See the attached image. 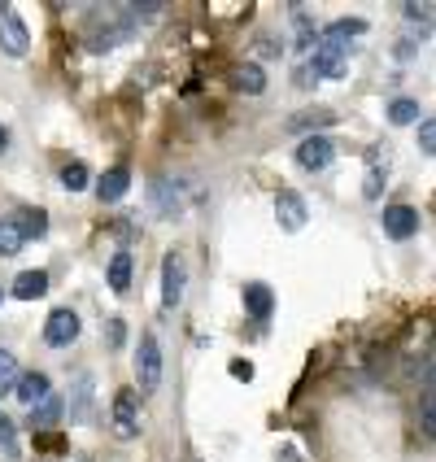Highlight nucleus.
Wrapping results in <instances>:
<instances>
[{
    "label": "nucleus",
    "instance_id": "obj_13",
    "mask_svg": "<svg viewBox=\"0 0 436 462\" xmlns=\"http://www.w3.org/2000/svg\"><path fill=\"white\" fill-rule=\"evenodd\" d=\"M14 393L23 397V402L31 406V411H35V406H40L44 397H52L49 375H44V371H31V375H18V384H14Z\"/></svg>",
    "mask_w": 436,
    "mask_h": 462
},
{
    "label": "nucleus",
    "instance_id": "obj_35",
    "mask_svg": "<svg viewBox=\"0 0 436 462\" xmlns=\"http://www.w3.org/2000/svg\"><path fill=\"white\" fill-rule=\"evenodd\" d=\"M5 149H9V127L0 123V153H5Z\"/></svg>",
    "mask_w": 436,
    "mask_h": 462
},
{
    "label": "nucleus",
    "instance_id": "obj_23",
    "mask_svg": "<svg viewBox=\"0 0 436 462\" xmlns=\"http://www.w3.org/2000/svg\"><path fill=\"white\" fill-rule=\"evenodd\" d=\"M306 127H332V114L328 109H310V114H292L288 131H306Z\"/></svg>",
    "mask_w": 436,
    "mask_h": 462
},
{
    "label": "nucleus",
    "instance_id": "obj_8",
    "mask_svg": "<svg viewBox=\"0 0 436 462\" xmlns=\"http://www.w3.org/2000/svg\"><path fill=\"white\" fill-rule=\"evenodd\" d=\"M336 157V144L323 135V131H314V135H306L301 144H297V162L306 166V171H328Z\"/></svg>",
    "mask_w": 436,
    "mask_h": 462
},
{
    "label": "nucleus",
    "instance_id": "obj_1",
    "mask_svg": "<svg viewBox=\"0 0 436 462\" xmlns=\"http://www.w3.org/2000/svg\"><path fill=\"white\" fill-rule=\"evenodd\" d=\"M135 384H140L144 397L162 388V345H157L153 332L140 336V349H135Z\"/></svg>",
    "mask_w": 436,
    "mask_h": 462
},
{
    "label": "nucleus",
    "instance_id": "obj_25",
    "mask_svg": "<svg viewBox=\"0 0 436 462\" xmlns=\"http://www.w3.org/2000/svg\"><path fill=\"white\" fill-rule=\"evenodd\" d=\"M57 419H61V402H57V397H44V402H40V411H35V419H31V423H40V428H52Z\"/></svg>",
    "mask_w": 436,
    "mask_h": 462
},
{
    "label": "nucleus",
    "instance_id": "obj_20",
    "mask_svg": "<svg viewBox=\"0 0 436 462\" xmlns=\"http://www.w3.org/2000/svg\"><path fill=\"white\" fill-rule=\"evenodd\" d=\"M109 288L123 297L131 292V254H114L109 257Z\"/></svg>",
    "mask_w": 436,
    "mask_h": 462
},
{
    "label": "nucleus",
    "instance_id": "obj_31",
    "mask_svg": "<svg viewBox=\"0 0 436 462\" xmlns=\"http://www.w3.org/2000/svg\"><path fill=\"white\" fill-rule=\"evenodd\" d=\"M257 52H262V57H280L283 44L280 40H257Z\"/></svg>",
    "mask_w": 436,
    "mask_h": 462
},
{
    "label": "nucleus",
    "instance_id": "obj_29",
    "mask_svg": "<svg viewBox=\"0 0 436 462\" xmlns=\"http://www.w3.org/2000/svg\"><path fill=\"white\" fill-rule=\"evenodd\" d=\"M380 183H385V171H380V166H371V171H366V183H362V192L376 201V197H380Z\"/></svg>",
    "mask_w": 436,
    "mask_h": 462
},
{
    "label": "nucleus",
    "instance_id": "obj_14",
    "mask_svg": "<svg viewBox=\"0 0 436 462\" xmlns=\"http://www.w3.org/2000/svg\"><path fill=\"white\" fill-rule=\"evenodd\" d=\"M49 292V275L44 271H23L18 280H14V297L18 301H40Z\"/></svg>",
    "mask_w": 436,
    "mask_h": 462
},
{
    "label": "nucleus",
    "instance_id": "obj_19",
    "mask_svg": "<svg viewBox=\"0 0 436 462\" xmlns=\"http://www.w3.org/2000/svg\"><path fill=\"white\" fill-rule=\"evenodd\" d=\"M362 31H366L362 18H340V23L328 26V35H323V40H332V44H340V49H349V44H354V35H362Z\"/></svg>",
    "mask_w": 436,
    "mask_h": 462
},
{
    "label": "nucleus",
    "instance_id": "obj_9",
    "mask_svg": "<svg viewBox=\"0 0 436 462\" xmlns=\"http://www.w3.org/2000/svg\"><path fill=\"white\" fill-rule=\"evenodd\" d=\"M314 70L323 79H345L349 75V49H340L332 40H319V49H314Z\"/></svg>",
    "mask_w": 436,
    "mask_h": 462
},
{
    "label": "nucleus",
    "instance_id": "obj_21",
    "mask_svg": "<svg viewBox=\"0 0 436 462\" xmlns=\"http://www.w3.org/2000/svg\"><path fill=\"white\" fill-rule=\"evenodd\" d=\"M388 123H393V127H411V123H419V101L397 97V101L388 105Z\"/></svg>",
    "mask_w": 436,
    "mask_h": 462
},
{
    "label": "nucleus",
    "instance_id": "obj_18",
    "mask_svg": "<svg viewBox=\"0 0 436 462\" xmlns=\"http://www.w3.org/2000/svg\"><path fill=\"white\" fill-rule=\"evenodd\" d=\"M271 306H275V297H271V288H266V283H249V288H245V310H249L254 319H266Z\"/></svg>",
    "mask_w": 436,
    "mask_h": 462
},
{
    "label": "nucleus",
    "instance_id": "obj_3",
    "mask_svg": "<svg viewBox=\"0 0 436 462\" xmlns=\"http://www.w3.org/2000/svg\"><path fill=\"white\" fill-rule=\"evenodd\" d=\"M131 31H135L131 14H118V9H109V14H105V23H101V26H92V40H88V49L109 52L114 44H123Z\"/></svg>",
    "mask_w": 436,
    "mask_h": 462
},
{
    "label": "nucleus",
    "instance_id": "obj_2",
    "mask_svg": "<svg viewBox=\"0 0 436 462\" xmlns=\"http://www.w3.org/2000/svg\"><path fill=\"white\" fill-rule=\"evenodd\" d=\"M183 288H188V262L180 254H166L162 257V310L180 306Z\"/></svg>",
    "mask_w": 436,
    "mask_h": 462
},
{
    "label": "nucleus",
    "instance_id": "obj_33",
    "mask_svg": "<svg viewBox=\"0 0 436 462\" xmlns=\"http://www.w3.org/2000/svg\"><path fill=\"white\" fill-rule=\"evenodd\" d=\"M123 336H127V328H123V323H118V319H114V323H109V345H114V349H118V345H123Z\"/></svg>",
    "mask_w": 436,
    "mask_h": 462
},
{
    "label": "nucleus",
    "instance_id": "obj_4",
    "mask_svg": "<svg viewBox=\"0 0 436 462\" xmlns=\"http://www.w3.org/2000/svg\"><path fill=\"white\" fill-rule=\"evenodd\" d=\"M109 419H114L109 428H114V437L118 440L140 437V402H135V393H131V388H123V393L114 397V414H109Z\"/></svg>",
    "mask_w": 436,
    "mask_h": 462
},
{
    "label": "nucleus",
    "instance_id": "obj_6",
    "mask_svg": "<svg viewBox=\"0 0 436 462\" xmlns=\"http://www.w3.org/2000/svg\"><path fill=\"white\" fill-rule=\"evenodd\" d=\"M275 218H280L283 231H301L310 223L306 197H301V192H292V188H280V192H275Z\"/></svg>",
    "mask_w": 436,
    "mask_h": 462
},
{
    "label": "nucleus",
    "instance_id": "obj_22",
    "mask_svg": "<svg viewBox=\"0 0 436 462\" xmlns=\"http://www.w3.org/2000/svg\"><path fill=\"white\" fill-rule=\"evenodd\" d=\"M88 175H92V171H88L83 162H70V166H61V188H66V192H83V188L92 183Z\"/></svg>",
    "mask_w": 436,
    "mask_h": 462
},
{
    "label": "nucleus",
    "instance_id": "obj_11",
    "mask_svg": "<svg viewBox=\"0 0 436 462\" xmlns=\"http://www.w3.org/2000/svg\"><path fill=\"white\" fill-rule=\"evenodd\" d=\"M149 201H153V209L162 214V218H180V214H183L180 188H175L171 180H153V183H149Z\"/></svg>",
    "mask_w": 436,
    "mask_h": 462
},
{
    "label": "nucleus",
    "instance_id": "obj_17",
    "mask_svg": "<svg viewBox=\"0 0 436 462\" xmlns=\"http://www.w3.org/2000/svg\"><path fill=\"white\" fill-rule=\"evenodd\" d=\"M70 419H75V423H88V419H92V375H88V371L79 375V384H75V402H70Z\"/></svg>",
    "mask_w": 436,
    "mask_h": 462
},
{
    "label": "nucleus",
    "instance_id": "obj_30",
    "mask_svg": "<svg viewBox=\"0 0 436 462\" xmlns=\"http://www.w3.org/2000/svg\"><path fill=\"white\" fill-rule=\"evenodd\" d=\"M406 18L411 23H432V9L428 5H406Z\"/></svg>",
    "mask_w": 436,
    "mask_h": 462
},
{
    "label": "nucleus",
    "instance_id": "obj_5",
    "mask_svg": "<svg viewBox=\"0 0 436 462\" xmlns=\"http://www.w3.org/2000/svg\"><path fill=\"white\" fill-rule=\"evenodd\" d=\"M0 49L9 52V57H26V49H31L26 23L18 18V9H14V5H0Z\"/></svg>",
    "mask_w": 436,
    "mask_h": 462
},
{
    "label": "nucleus",
    "instance_id": "obj_12",
    "mask_svg": "<svg viewBox=\"0 0 436 462\" xmlns=\"http://www.w3.org/2000/svg\"><path fill=\"white\" fill-rule=\"evenodd\" d=\"M127 188H131V171H127V166H109L101 180H97V197L114 206V201H123V197H127Z\"/></svg>",
    "mask_w": 436,
    "mask_h": 462
},
{
    "label": "nucleus",
    "instance_id": "obj_28",
    "mask_svg": "<svg viewBox=\"0 0 436 462\" xmlns=\"http://www.w3.org/2000/svg\"><path fill=\"white\" fill-rule=\"evenodd\" d=\"M18 223H23V231H26V236H40V231L49 227V218H44L40 209H31V214H26V218H18Z\"/></svg>",
    "mask_w": 436,
    "mask_h": 462
},
{
    "label": "nucleus",
    "instance_id": "obj_16",
    "mask_svg": "<svg viewBox=\"0 0 436 462\" xmlns=\"http://www.w3.org/2000/svg\"><path fill=\"white\" fill-rule=\"evenodd\" d=\"M23 245H26L23 223H18V218H0V257L23 254Z\"/></svg>",
    "mask_w": 436,
    "mask_h": 462
},
{
    "label": "nucleus",
    "instance_id": "obj_24",
    "mask_svg": "<svg viewBox=\"0 0 436 462\" xmlns=\"http://www.w3.org/2000/svg\"><path fill=\"white\" fill-rule=\"evenodd\" d=\"M18 375H23V371H18V358H14L9 349H0V397H5V393H14Z\"/></svg>",
    "mask_w": 436,
    "mask_h": 462
},
{
    "label": "nucleus",
    "instance_id": "obj_10",
    "mask_svg": "<svg viewBox=\"0 0 436 462\" xmlns=\"http://www.w3.org/2000/svg\"><path fill=\"white\" fill-rule=\"evenodd\" d=\"M380 223L393 240H411L414 231H419V209L414 206H385L380 209Z\"/></svg>",
    "mask_w": 436,
    "mask_h": 462
},
{
    "label": "nucleus",
    "instance_id": "obj_36",
    "mask_svg": "<svg viewBox=\"0 0 436 462\" xmlns=\"http://www.w3.org/2000/svg\"><path fill=\"white\" fill-rule=\"evenodd\" d=\"M0 306H5V292H0Z\"/></svg>",
    "mask_w": 436,
    "mask_h": 462
},
{
    "label": "nucleus",
    "instance_id": "obj_26",
    "mask_svg": "<svg viewBox=\"0 0 436 462\" xmlns=\"http://www.w3.org/2000/svg\"><path fill=\"white\" fill-rule=\"evenodd\" d=\"M419 149L428 157L436 153V118H419Z\"/></svg>",
    "mask_w": 436,
    "mask_h": 462
},
{
    "label": "nucleus",
    "instance_id": "obj_34",
    "mask_svg": "<svg viewBox=\"0 0 436 462\" xmlns=\"http://www.w3.org/2000/svg\"><path fill=\"white\" fill-rule=\"evenodd\" d=\"M231 375H240V380H249V375H254V366H249V362H231Z\"/></svg>",
    "mask_w": 436,
    "mask_h": 462
},
{
    "label": "nucleus",
    "instance_id": "obj_27",
    "mask_svg": "<svg viewBox=\"0 0 436 462\" xmlns=\"http://www.w3.org/2000/svg\"><path fill=\"white\" fill-rule=\"evenodd\" d=\"M0 445H5V454L14 458L18 454V432H14V423H9V414L0 411Z\"/></svg>",
    "mask_w": 436,
    "mask_h": 462
},
{
    "label": "nucleus",
    "instance_id": "obj_15",
    "mask_svg": "<svg viewBox=\"0 0 436 462\" xmlns=\"http://www.w3.org/2000/svg\"><path fill=\"white\" fill-rule=\"evenodd\" d=\"M236 88L240 92H249V97H262L266 92V75H262V66L257 61H245V66H236Z\"/></svg>",
    "mask_w": 436,
    "mask_h": 462
},
{
    "label": "nucleus",
    "instance_id": "obj_7",
    "mask_svg": "<svg viewBox=\"0 0 436 462\" xmlns=\"http://www.w3.org/2000/svg\"><path fill=\"white\" fill-rule=\"evenodd\" d=\"M79 328H83V323H79L75 310H52L49 323H44V340H49L52 349H70L79 340Z\"/></svg>",
    "mask_w": 436,
    "mask_h": 462
},
{
    "label": "nucleus",
    "instance_id": "obj_32",
    "mask_svg": "<svg viewBox=\"0 0 436 462\" xmlns=\"http://www.w3.org/2000/svg\"><path fill=\"white\" fill-rule=\"evenodd\" d=\"M297 31H301L297 40H301V44H310V35H314V26H310V14H297Z\"/></svg>",
    "mask_w": 436,
    "mask_h": 462
}]
</instances>
